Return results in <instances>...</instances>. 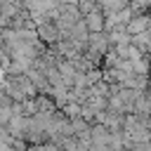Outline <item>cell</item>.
I'll return each instance as SVG.
<instances>
[{"instance_id": "cell-1", "label": "cell", "mask_w": 151, "mask_h": 151, "mask_svg": "<svg viewBox=\"0 0 151 151\" xmlns=\"http://www.w3.org/2000/svg\"><path fill=\"white\" fill-rule=\"evenodd\" d=\"M85 26H87L90 31H101V28H104V17H101V14H94V12H90V14H87V21H85Z\"/></svg>"}]
</instances>
